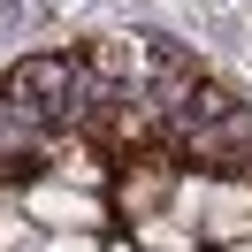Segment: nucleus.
<instances>
[{"mask_svg": "<svg viewBox=\"0 0 252 252\" xmlns=\"http://www.w3.org/2000/svg\"><path fill=\"white\" fill-rule=\"evenodd\" d=\"M168 199H176V160H168V145H153V153H138V160L123 168V184H115V206L138 221V214H160Z\"/></svg>", "mask_w": 252, "mask_h": 252, "instance_id": "f257e3e1", "label": "nucleus"}, {"mask_svg": "<svg viewBox=\"0 0 252 252\" xmlns=\"http://www.w3.org/2000/svg\"><path fill=\"white\" fill-rule=\"evenodd\" d=\"M23 206H31V221H46V229H99V221H107V199H92V191L69 184V176L62 184H38Z\"/></svg>", "mask_w": 252, "mask_h": 252, "instance_id": "f03ea898", "label": "nucleus"}, {"mask_svg": "<svg viewBox=\"0 0 252 252\" xmlns=\"http://www.w3.org/2000/svg\"><path fill=\"white\" fill-rule=\"evenodd\" d=\"M199 237H206V245H245V237H252V176H237V184H214V191H206Z\"/></svg>", "mask_w": 252, "mask_h": 252, "instance_id": "7ed1b4c3", "label": "nucleus"}, {"mask_svg": "<svg viewBox=\"0 0 252 252\" xmlns=\"http://www.w3.org/2000/svg\"><path fill=\"white\" fill-rule=\"evenodd\" d=\"M145 38H92V46H84V69H92L99 84H115V92H123V84H138V69H145Z\"/></svg>", "mask_w": 252, "mask_h": 252, "instance_id": "20e7f679", "label": "nucleus"}, {"mask_svg": "<svg viewBox=\"0 0 252 252\" xmlns=\"http://www.w3.org/2000/svg\"><path fill=\"white\" fill-rule=\"evenodd\" d=\"M46 160H54V176H69V184H84V191L107 176V168H99V153H92L84 138H46Z\"/></svg>", "mask_w": 252, "mask_h": 252, "instance_id": "39448f33", "label": "nucleus"}, {"mask_svg": "<svg viewBox=\"0 0 252 252\" xmlns=\"http://www.w3.org/2000/svg\"><path fill=\"white\" fill-rule=\"evenodd\" d=\"M138 245L145 252H191L199 245V221H184V214H138Z\"/></svg>", "mask_w": 252, "mask_h": 252, "instance_id": "423d86ee", "label": "nucleus"}, {"mask_svg": "<svg viewBox=\"0 0 252 252\" xmlns=\"http://www.w3.org/2000/svg\"><path fill=\"white\" fill-rule=\"evenodd\" d=\"M31 206H16V199H0V252H23V245H31Z\"/></svg>", "mask_w": 252, "mask_h": 252, "instance_id": "0eeeda50", "label": "nucleus"}, {"mask_svg": "<svg viewBox=\"0 0 252 252\" xmlns=\"http://www.w3.org/2000/svg\"><path fill=\"white\" fill-rule=\"evenodd\" d=\"M23 252H99V245H92L84 229H62V237H31Z\"/></svg>", "mask_w": 252, "mask_h": 252, "instance_id": "6e6552de", "label": "nucleus"}, {"mask_svg": "<svg viewBox=\"0 0 252 252\" xmlns=\"http://www.w3.org/2000/svg\"><path fill=\"white\" fill-rule=\"evenodd\" d=\"M99 252H123V245H99Z\"/></svg>", "mask_w": 252, "mask_h": 252, "instance_id": "1a4fd4ad", "label": "nucleus"}]
</instances>
